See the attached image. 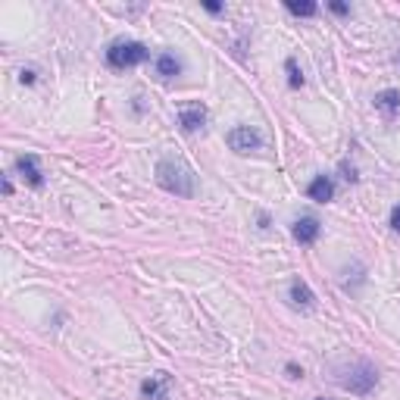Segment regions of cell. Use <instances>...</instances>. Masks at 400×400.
<instances>
[{
  "instance_id": "6da1fadb",
  "label": "cell",
  "mask_w": 400,
  "mask_h": 400,
  "mask_svg": "<svg viewBox=\"0 0 400 400\" xmlns=\"http://www.w3.org/2000/svg\"><path fill=\"white\" fill-rule=\"evenodd\" d=\"M156 181L175 197H194V172L181 160H160L156 162Z\"/></svg>"
},
{
  "instance_id": "7a4b0ae2",
  "label": "cell",
  "mask_w": 400,
  "mask_h": 400,
  "mask_svg": "<svg viewBox=\"0 0 400 400\" xmlns=\"http://www.w3.org/2000/svg\"><path fill=\"white\" fill-rule=\"evenodd\" d=\"M144 60H150V50L141 41H112L106 47V62L112 69H131Z\"/></svg>"
},
{
  "instance_id": "3957f363",
  "label": "cell",
  "mask_w": 400,
  "mask_h": 400,
  "mask_svg": "<svg viewBox=\"0 0 400 400\" xmlns=\"http://www.w3.org/2000/svg\"><path fill=\"white\" fill-rule=\"evenodd\" d=\"M375 381H378V372H375V366L366 360H356L353 366L344 369V372L338 375V385L353 391V394H369L375 388Z\"/></svg>"
},
{
  "instance_id": "277c9868",
  "label": "cell",
  "mask_w": 400,
  "mask_h": 400,
  "mask_svg": "<svg viewBox=\"0 0 400 400\" xmlns=\"http://www.w3.org/2000/svg\"><path fill=\"white\" fill-rule=\"evenodd\" d=\"M225 141H228V147L235 150V153H253V150L262 147V138L253 125H235V128L225 135Z\"/></svg>"
},
{
  "instance_id": "5b68a950",
  "label": "cell",
  "mask_w": 400,
  "mask_h": 400,
  "mask_svg": "<svg viewBox=\"0 0 400 400\" xmlns=\"http://www.w3.org/2000/svg\"><path fill=\"white\" fill-rule=\"evenodd\" d=\"M141 397L144 400H169V375L156 372L141 381Z\"/></svg>"
},
{
  "instance_id": "8992f818",
  "label": "cell",
  "mask_w": 400,
  "mask_h": 400,
  "mask_svg": "<svg viewBox=\"0 0 400 400\" xmlns=\"http://www.w3.org/2000/svg\"><path fill=\"white\" fill-rule=\"evenodd\" d=\"M291 231H294V241L297 244H312L319 238V231H322V225H319V219H312V216H300Z\"/></svg>"
},
{
  "instance_id": "52a82bcc",
  "label": "cell",
  "mask_w": 400,
  "mask_h": 400,
  "mask_svg": "<svg viewBox=\"0 0 400 400\" xmlns=\"http://www.w3.org/2000/svg\"><path fill=\"white\" fill-rule=\"evenodd\" d=\"M178 122H181V128H185V131H197V128H203V122H206V110H203L200 103L185 106V110L178 112Z\"/></svg>"
},
{
  "instance_id": "ba28073f",
  "label": "cell",
  "mask_w": 400,
  "mask_h": 400,
  "mask_svg": "<svg viewBox=\"0 0 400 400\" xmlns=\"http://www.w3.org/2000/svg\"><path fill=\"white\" fill-rule=\"evenodd\" d=\"M16 172L22 175L31 188H41L44 185V175H41V169H38L35 156H19V160H16Z\"/></svg>"
},
{
  "instance_id": "9c48e42d",
  "label": "cell",
  "mask_w": 400,
  "mask_h": 400,
  "mask_svg": "<svg viewBox=\"0 0 400 400\" xmlns=\"http://www.w3.org/2000/svg\"><path fill=\"white\" fill-rule=\"evenodd\" d=\"M306 194H310L312 200H319V203H328V200L335 197V185H331L328 175H316V178L310 181V188H306Z\"/></svg>"
},
{
  "instance_id": "30bf717a",
  "label": "cell",
  "mask_w": 400,
  "mask_h": 400,
  "mask_svg": "<svg viewBox=\"0 0 400 400\" xmlns=\"http://www.w3.org/2000/svg\"><path fill=\"white\" fill-rule=\"evenodd\" d=\"M291 303L297 306V310L306 312V310H312V306H316V294H312L303 281H294V285H291Z\"/></svg>"
},
{
  "instance_id": "8fae6325",
  "label": "cell",
  "mask_w": 400,
  "mask_h": 400,
  "mask_svg": "<svg viewBox=\"0 0 400 400\" xmlns=\"http://www.w3.org/2000/svg\"><path fill=\"white\" fill-rule=\"evenodd\" d=\"M375 110H381L388 119H394L400 112V94L397 91H381L375 94Z\"/></svg>"
},
{
  "instance_id": "7c38bea8",
  "label": "cell",
  "mask_w": 400,
  "mask_h": 400,
  "mask_svg": "<svg viewBox=\"0 0 400 400\" xmlns=\"http://www.w3.org/2000/svg\"><path fill=\"white\" fill-rule=\"evenodd\" d=\"M181 72V62L175 60V53H160L156 56V75L160 78H175Z\"/></svg>"
},
{
  "instance_id": "4fadbf2b",
  "label": "cell",
  "mask_w": 400,
  "mask_h": 400,
  "mask_svg": "<svg viewBox=\"0 0 400 400\" xmlns=\"http://www.w3.org/2000/svg\"><path fill=\"white\" fill-rule=\"evenodd\" d=\"M288 12H294V16H316L319 12V6L316 3H310V0H303V3H300V0H288Z\"/></svg>"
},
{
  "instance_id": "5bb4252c",
  "label": "cell",
  "mask_w": 400,
  "mask_h": 400,
  "mask_svg": "<svg viewBox=\"0 0 400 400\" xmlns=\"http://www.w3.org/2000/svg\"><path fill=\"white\" fill-rule=\"evenodd\" d=\"M285 69H288V85H291V88H300V85H303V75H300L297 62L288 60V62H285Z\"/></svg>"
},
{
  "instance_id": "9a60e30c",
  "label": "cell",
  "mask_w": 400,
  "mask_h": 400,
  "mask_svg": "<svg viewBox=\"0 0 400 400\" xmlns=\"http://www.w3.org/2000/svg\"><path fill=\"white\" fill-rule=\"evenodd\" d=\"M19 81H22V85H35V72H31V69H22V72H19Z\"/></svg>"
},
{
  "instance_id": "2e32d148",
  "label": "cell",
  "mask_w": 400,
  "mask_h": 400,
  "mask_svg": "<svg viewBox=\"0 0 400 400\" xmlns=\"http://www.w3.org/2000/svg\"><path fill=\"white\" fill-rule=\"evenodd\" d=\"M391 228L400 235V206H394V210H391Z\"/></svg>"
},
{
  "instance_id": "e0dca14e",
  "label": "cell",
  "mask_w": 400,
  "mask_h": 400,
  "mask_svg": "<svg viewBox=\"0 0 400 400\" xmlns=\"http://www.w3.org/2000/svg\"><path fill=\"white\" fill-rule=\"evenodd\" d=\"M331 6V12H341V16H344V12H347L350 10V6L347 3H328Z\"/></svg>"
},
{
  "instance_id": "ac0fdd59",
  "label": "cell",
  "mask_w": 400,
  "mask_h": 400,
  "mask_svg": "<svg viewBox=\"0 0 400 400\" xmlns=\"http://www.w3.org/2000/svg\"><path fill=\"white\" fill-rule=\"evenodd\" d=\"M288 375H291V378H300V375H303V372H300V369L294 366V362H288Z\"/></svg>"
},
{
  "instance_id": "d6986e66",
  "label": "cell",
  "mask_w": 400,
  "mask_h": 400,
  "mask_svg": "<svg viewBox=\"0 0 400 400\" xmlns=\"http://www.w3.org/2000/svg\"><path fill=\"white\" fill-rule=\"evenodd\" d=\"M206 12H222V3H203Z\"/></svg>"
},
{
  "instance_id": "ffe728a7",
  "label": "cell",
  "mask_w": 400,
  "mask_h": 400,
  "mask_svg": "<svg viewBox=\"0 0 400 400\" xmlns=\"http://www.w3.org/2000/svg\"><path fill=\"white\" fill-rule=\"evenodd\" d=\"M316 400H325V397H316Z\"/></svg>"
}]
</instances>
